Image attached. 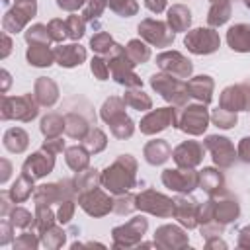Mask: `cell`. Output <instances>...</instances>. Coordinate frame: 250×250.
Masks as SVG:
<instances>
[{"mask_svg":"<svg viewBox=\"0 0 250 250\" xmlns=\"http://www.w3.org/2000/svg\"><path fill=\"white\" fill-rule=\"evenodd\" d=\"M207 127V111L205 107L199 105H191L186 111V117L182 121V129L189 131V133H201Z\"/></svg>","mask_w":250,"mask_h":250,"instance_id":"6da1fadb","label":"cell"},{"mask_svg":"<svg viewBox=\"0 0 250 250\" xmlns=\"http://www.w3.org/2000/svg\"><path fill=\"white\" fill-rule=\"evenodd\" d=\"M186 45H189V49L193 53L199 51V45H205V51L211 53V51L217 49L219 39H217V35L211 29H195L189 37H186Z\"/></svg>","mask_w":250,"mask_h":250,"instance_id":"7a4b0ae2","label":"cell"},{"mask_svg":"<svg viewBox=\"0 0 250 250\" xmlns=\"http://www.w3.org/2000/svg\"><path fill=\"white\" fill-rule=\"evenodd\" d=\"M162 180L166 186H170L172 189H178V191H191L197 182L193 174H188V172L180 174V170H166Z\"/></svg>","mask_w":250,"mask_h":250,"instance_id":"3957f363","label":"cell"},{"mask_svg":"<svg viewBox=\"0 0 250 250\" xmlns=\"http://www.w3.org/2000/svg\"><path fill=\"white\" fill-rule=\"evenodd\" d=\"M84 57H86V53L80 45H68V47L57 49V59H59V64H62V66L80 64V61H84Z\"/></svg>","mask_w":250,"mask_h":250,"instance_id":"277c9868","label":"cell"},{"mask_svg":"<svg viewBox=\"0 0 250 250\" xmlns=\"http://www.w3.org/2000/svg\"><path fill=\"white\" fill-rule=\"evenodd\" d=\"M244 31V25H234L229 29V45L234 49V51H250V27H246V33Z\"/></svg>","mask_w":250,"mask_h":250,"instance_id":"5b68a950","label":"cell"},{"mask_svg":"<svg viewBox=\"0 0 250 250\" xmlns=\"http://www.w3.org/2000/svg\"><path fill=\"white\" fill-rule=\"evenodd\" d=\"M27 61L35 66H49L51 64V55H49L47 49L39 51V45H31L29 51H27Z\"/></svg>","mask_w":250,"mask_h":250,"instance_id":"8992f818","label":"cell"},{"mask_svg":"<svg viewBox=\"0 0 250 250\" xmlns=\"http://www.w3.org/2000/svg\"><path fill=\"white\" fill-rule=\"evenodd\" d=\"M201 184H203V188H205L207 191H211L213 188L223 186V178L219 176V172H215V170H211V168H205V170H203V176H201Z\"/></svg>","mask_w":250,"mask_h":250,"instance_id":"52a82bcc","label":"cell"},{"mask_svg":"<svg viewBox=\"0 0 250 250\" xmlns=\"http://www.w3.org/2000/svg\"><path fill=\"white\" fill-rule=\"evenodd\" d=\"M215 123L223 129H229L236 123V115L234 113H225V111H217L215 113Z\"/></svg>","mask_w":250,"mask_h":250,"instance_id":"ba28073f","label":"cell"},{"mask_svg":"<svg viewBox=\"0 0 250 250\" xmlns=\"http://www.w3.org/2000/svg\"><path fill=\"white\" fill-rule=\"evenodd\" d=\"M111 43H113L111 37L109 35H104V33L92 37V49H96V51H107Z\"/></svg>","mask_w":250,"mask_h":250,"instance_id":"9c48e42d","label":"cell"},{"mask_svg":"<svg viewBox=\"0 0 250 250\" xmlns=\"http://www.w3.org/2000/svg\"><path fill=\"white\" fill-rule=\"evenodd\" d=\"M170 14H174V27H176V29L186 27V25H189V21H191L189 12H188L186 8L182 10V16H176V12H174V10H170Z\"/></svg>","mask_w":250,"mask_h":250,"instance_id":"30bf717a","label":"cell"},{"mask_svg":"<svg viewBox=\"0 0 250 250\" xmlns=\"http://www.w3.org/2000/svg\"><path fill=\"white\" fill-rule=\"evenodd\" d=\"M92 72L98 76V80H105L107 70H105V66H104V61L94 59V61H92Z\"/></svg>","mask_w":250,"mask_h":250,"instance_id":"8fae6325","label":"cell"},{"mask_svg":"<svg viewBox=\"0 0 250 250\" xmlns=\"http://www.w3.org/2000/svg\"><path fill=\"white\" fill-rule=\"evenodd\" d=\"M240 154L244 162H250V139H242L240 143Z\"/></svg>","mask_w":250,"mask_h":250,"instance_id":"7c38bea8","label":"cell"},{"mask_svg":"<svg viewBox=\"0 0 250 250\" xmlns=\"http://www.w3.org/2000/svg\"><path fill=\"white\" fill-rule=\"evenodd\" d=\"M70 213H72V207L68 203H64V207H61V211H59V221L61 223H66L68 217H70Z\"/></svg>","mask_w":250,"mask_h":250,"instance_id":"4fadbf2b","label":"cell"},{"mask_svg":"<svg viewBox=\"0 0 250 250\" xmlns=\"http://www.w3.org/2000/svg\"><path fill=\"white\" fill-rule=\"evenodd\" d=\"M146 6L152 10V12H160L164 8V0H146Z\"/></svg>","mask_w":250,"mask_h":250,"instance_id":"5bb4252c","label":"cell"}]
</instances>
